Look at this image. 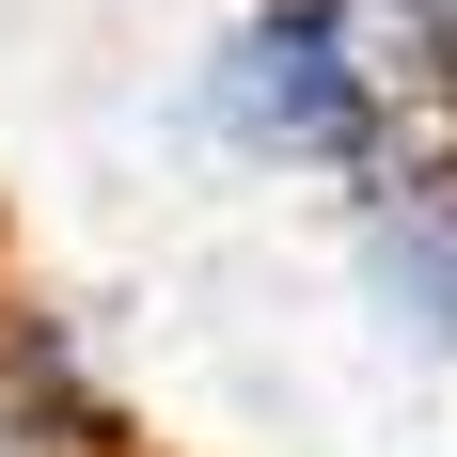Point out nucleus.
<instances>
[{
	"label": "nucleus",
	"instance_id": "1",
	"mask_svg": "<svg viewBox=\"0 0 457 457\" xmlns=\"http://www.w3.org/2000/svg\"><path fill=\"white\" fill-rule=\"evenodd\" d=\"M189 127L221 142L237 174H284V189H347L378 142L411 127L395 95H378L363 32H347V0H237L205 63H189Z\"/></svg>",
	"mask_w": 457,
	"mask_h": 457
},
{
	"label": "nucleus",
	"instance_id": "2",
	"mask_svg": "<svg viewBox=\"0 0 457 457\" xmlns=\"http://www.w3.org/2000/svg\"><path fill=\"white\" fill-rule=\"evenodd\" d=\"M347 269L395 347L457 363V127H395L347 174Z\"/></svg>",
	"mask_w": 457,
	"mask_h": 457
},
{
	"label": "nucleus",
	"instance_id": "3",
	"mask_svg": "<svg viewBox=\"0 0 457 457\" xmlns=\"http://www.w3.org/2000/svg\"><path fill=\"white\" fill-rule=\"evenodd\" d=\"M0 395L32 426H63L79 457H127V395L95 363V331L63 316V300H32V284H0Z\"/></svg>",
	"mask_w": 457,
	"mask_h": 457
},
{
	"label": "nucleus",
	"instance_id": "4",
	"mask_svg": "<svg viewBox=\"0 0 457 457\" xmlns=\"http://www.w3.org/2000/svg\"><path fill=\"white\" fill-rule=\"evenodd\" d=\"M347 32L411 127H457V0H347Z\"/></svg>",
	"mask_w": 457,
	"mask_h": 457
},
{
	"label": "nucleus",
	"instance_id": "5",
	"mask_svg": "<svg viewBox=\"0 0 457 457\" xmlns=\"http://www.w3.org/2000/svg\"><path fill=\"white\" fill-rule=\"evenodd\" d=\"M0 457H79V442H63V426H32L16 395H0Z\"/></svg>",
	"mask_w": 457,
	"mask_h": 457
},
{
	"label": "nucleus",
	"instance_id": "6",
	"mask_svg": "<svg viewBox=\"0 0 457 457\" xmlns=\"http://www.w3.org/2000/svg\"><path fill=\"white\" fill-rule=\"evenodd\" d=\"M127 457H142V442H127Z\"/></svg>",
	"mask_w": 457,
	"mask_h": 457
}]
</instances>
